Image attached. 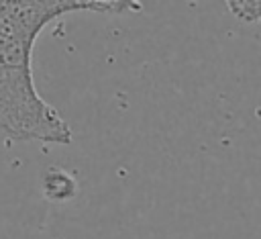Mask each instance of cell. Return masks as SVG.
I'll return each instance as SVG.
<instances>
[{
    "instance_id": "obj_1",
    "label": "cell",
    "mask_w": 261,
    "mask_h": 239,
    "mask_svg": "<svg viewBox=\"0 0 261 239\" xmlns=\"http://www.w3.org/2000/svg\"><path fill=\"white\" fill-rule=\"evenodd\" d=\"M139 8L128 0H0V133L12 141L71 143L69 125L35 88L33 45L47 25L69 12Z\"/></svg>"
},
{
    "instance_id": "obj_2",
    "label": "cell",
    "mask_w": 261,
    "mask_h": 239,
    "mask_svg": "<svg viewBox=\"0 0 261 239\" xmlns=\"http://www.w3.org/2000/svg\"><path fill=\"white\" fill-rule=\"evenodd\" d=\"M41 190L47 200L51 202H67L77 192V182L71 174H67L61 168H49L43 174Z\"/></svg>"
},
{
    "instance_id": "obj_3",
    "label": "cell",
    "mask_w": 261,
    "mask_h": 239,
    "mask_svg": "<svg viewBox=\"0 0 261 239\" xmlns=\"http://www.w3.org/2000/svg\"><path fill=\"white\" fill-rule=\"evenodd\" d=\"M226 8L243 22H261V0H228Z\"/></svg>"
}]
</instances>
